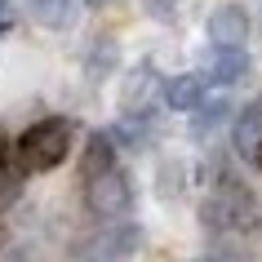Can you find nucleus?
<instances>
[{"instance_id": "obj_2", "label": "nucleus", "mask_w": 262, "mask_h": 262, "mask_svg": "<svg viewBox=\"0 0 262 262\" xmlns=\"http://www.w3.org/2000/svg\"><path fill=\"white\" fill-rule=\"evenodd\" d=\"M200 218H205L209 231H253L258 227V205L235 182H222L218 191L200 205Z\"/></svg>"}, {"instance_id": "obj_19", "label": "nucleus", "mask_w": 262, "mask_h": 262, "mask_svg": "<svg viewBox=\"0 0 262 262\" xmlns=\"http://www.w3.org/2000/svg\"><path fill=\"white\" fill-rule=\"evenodd\" d=\"M253 165H258V169H262V151H258V160H253Z\"/></svg>"}, {"instance_id": "obj_4", "label": "nucleus", "mask_w": 262, "mask_h": 262, "mask_svg": "<svg viewBox=\"0 0 262 262\" xmlns=\"http://www.w3.org/2000/svg\"><path fill=\"white\" fill-rule=\"evenodd\" d=\"M84 200H89V213H94V218L111 222V218H124V213L134 209V187H129V178H124L120 169L111 165L107 173L89 178V191H84Z\"/></svg>"}, {"instance_id": "obj_7", "label": "nucleus", "mask_w": 262, "mask_h": 262, "mask_svg": "<svg viewBox=\"0 0 262 262\" xmlns=\"http://www.w3.org/2000/svg\"><path fill=\"white\" fill-rule=\"evenodd\" d=\"M23 9L36 27H49V31H62L71 27L76 18V0H23Z\"/></svg>"}, {"instance_id": "obj_15", "label": "nucleus", "mask_w": 262, "mask_h": 262, "mask_svg": "<svg viewBox=\"0 0 262 262\" xmlns=\"http://www.w3.org/2000/svg\"><path fill=\"white\" fill-rule=\"evenodd\" d=\"M209 262H249V253H240V249H218V253H209Z\"/></svg>"}, {"instance_id": "obj_1", "label": "nucleus", "mask_w": 262, "mask_h": 262, "mask_svg": "<svg viewBox=\"0 0 262 262\" xmlns=\"http://www.w3.org/2000/svg\"><path fill=\"white\" fill-rule=\"evenodd\" d=\"M67 147H71V124L58 120V116H49V120H36L18 138V160H23V169H31V173H45V169H54L67 160Z\"/></svg>"}, {"instance_id": "obj_9", "label": "nucleus", "mask_w": 262, "mask_h": 262, "mask_svg": "<svg viewBox=\"0 0 262 262\" xmlns=\"http://www.w3.org/2000/svg\"><path fill=\"white\" fill-rule=\"evenodd\" d=\"M23 160H18V147H9V142H0V209H9L18 200V191H23Z\"/></svg>"}, {"instance_id": "obj_18", "label": "nucleus", "mask_w": 262, "mask_h": 262, "mask_svg": "<svg viewBox=\"0 0 262 262\" xmlns=\"http://www.w3.org/2000/svg\"><path fill=\"white\" fill-rule=\"evenodd\" d=\"M253 107H258V116H262V98H258V102H253Z\"/></svg>"}, {"instance_id": "obj_13", "label": "nucleus", "mask_w": 262, "mask_h": 262, "mask_svg": "<svg viewBox=\"0 0 262 262\" xmlns=\"http://www.w3.org/2000/svg\"><path fill=\"white\" fill-rule=\"evenodd\" d=\"M151 76H156V71L147 67V62H142V67L129 76V84H124V107H134L142 94H151Z\"/></svg>"}, {"instance_id": "obj_10", "label": "nucleus", "mask_w": 262, "mask_h": 262, "mask_svg": "<svg viewBox=\"0 0 262 262\" xmlns=\"http://www.w3.org/2000/svg\"><path fill=\"white\" fill-rule=\"evenodd\" d=\"M235 151L245 156V160H258V151H262V116H258V107L240 111V120H235Z\"/></svg>"}, {"instance_id": "obj_12", "label": "nucleus", "mask_w": 262, "mask_h": 262, "mask_svg": "<svg viewBox=\"0 0 262 262\" xmlns=\"http://www.w3.org/2000/svg\"><path fill=\"white\" fill-rule=\"evenodd\" d=\"M227 111H231V102H227V98H205V102L195 107V129L205 134V129L222 124V120H227Z\"/></svg>"}, {"instance_id": "obj_16", "label": "nucleus", "mask_w": 262, "mask_h": 262, "mask_svg": "<svg viewBox=\"0 0 262 262\" xmlns=\"http://www.w3.org/2000/svg\"><path fill=\"white\" fill-rule=\"evenodd\" d=\"M147 5H151V14L160 18V23H169V18H173V5H169V0H147Z\"/></svg>"}, {"instance_id": "obj_6", "label": "nucleus", "mask_w": 262, "mask_h": 262, "mask_svg": "<svg viewBox=\"0 0 262 262\" xmlns=\"http://www.w3.org/2000/svg\"><path fill=\"white\" fill-rule=\"evenodd\" d=\"M205 31H209V40H213V45H240V49H245V40H249V14H245V5H218V9L209 14Z\"/></svg>"}, {"instance_id": "obj_20", "label": "nucleus", "mask_w": 262, "mask_h": 262, "mask_svg": "<svg viewBox=\"0 0 262 262\" xmlns=\"http://www.w3.org/2000/svg\"><path fill=\"white\" fill-rule=\"evenodd\" d=\"M84 262H98V258H84Z\"/></svg>"}, {"instance_id": "obj_5", "label": "nucleus", "mask_w": 262, "mask_h": 262, "mask_svg": "<svg viewBox=\"0 0 262 262\" xmlns=\"http://www.w3.org/2000/svg\"><path fill=\"white\" fill-rule=\"evenodd\" d=\"M249 76V54L240 45H209L205 49V80L213 84H235Z\"/></svg>"}, {"instance_id": "obj_3", "label": "nucleus", "mask_w": 262, "mask_h": 262, "mask_svg": "<svg viewBox=\"0 0 262 262\" xmlns=\"http://www.w3.org/2000/svg\"><path fill=\"white\" fill-rule=\"evenodd\" d=\"M138 245H142V231L134 227V222H120V218H111V222H102V231H94L89 240H80V258L76 262H84V258H98V262H124L129 253H138Z\"/></svg>"}, {"instance_id": "obj_14", "label": "nucleus", "mask_w": 262, "mask_h": 262, "mask_svg": "<svg viewBox=\"0 0 262 262\" xmlns=\"http://www.w3.org/2000/svg\"><path fill=\"white\" fill-rule=\"evenodd\" d=\"M116 67V45H98L94 49V58H89V76H94V80H102V71H111Z\"/></svg>"}, {"instance_id": "obj_17", "label": "nucleus", "mask_w": 262, "mask_h": 262, "mask_svg": "<svg viewBox=\"0 0 262 262\" xmlns=\"http://www.w3.org/2000/svg\"><path fill=\"white\" fill-rule=\"evenodd\" d=\"M9 27H14V5L0 0V31H9Z\"/></svg>"}, {"instance_id": "obj_11", "label": "nucleus", "mask_w": 262, "mask_h": 262, "mask_svg": "<svg viewBox=\"0 0 262 262\" xmlns=\"http://www.w3.org/2000/svg\"><path fill=\"white\" fill-rule=\"evenodd\" d=\"M111 165H116V147H111V134H89V147H84V160H80L84 182L98 178V173H107Z\"/></svg>"}, {"instance_id": "obj_8", "label": "nucleus", "mask_w": 262, "mask_h": 262, "mask_svg": "<svg viewBox=\"0 0 262 262\" xmlns=\"http://www.w3.org/2000/svg\"><path fill=\"white\" fill-rule=\"evenodd\" d=\"M165 102H169V111H195L205 102V76H173V80H165Z\"/></svg>"}]
</instances>
